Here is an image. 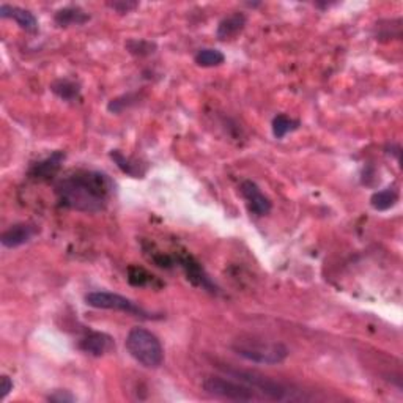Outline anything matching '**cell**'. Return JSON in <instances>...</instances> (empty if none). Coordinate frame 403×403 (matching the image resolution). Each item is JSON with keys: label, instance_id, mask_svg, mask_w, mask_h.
<instances>
[{"label": "cell", "instance_id": "cell-1", "mask_svg": "<svg viewBox=\"0 0 403 403\" xmlns=\"http://www.w3.org/2000/svg\"><path fill=\"white\" fill-rule=\"evenodd\" d=\"M113 191L116 183L107 173L98 171H76L56 184L60 205L81 213L104 212Z\"/></svg>", "mask_w": 403, "mask_h": 403}, {"label": "cell", "instance_id": "cell-2", "mask_svg": "<svg viewBox=\"0 0 403 403\" xmlns=\"http://www.w3.org/2000/svg\"><path fill=\"white\" fill-rule=\"evenodd\" d=\"M125 347L131 356L147 369H158L164 363V348L159 339L145 328H132L126 335Z\"/></svg>", "mask_w": 403, "mask_h": 403}, {"label": "cell", "instance_id": "cell-3", "mask_svg": "<svg viewBox=\"0 0 403 403\" xmlns=\"http://www.w3.org/2000/svg\"><path fill=\"white\" fill-rule=\"evenodd\" d=\"M232 350L239 358L264 365L280 364L288 356V348L284 344H280V342L258 339H239L232 345Z\"/></svg>", "mask_w": 403, "mask_h": 403}, {"label": "cell", "instance_id": "cell-4", "mask_svg": "<svg viewBox=\"0 0 403 403\" xmlns=\"http://www.w3.org/2000/svg\"><path fill=\"white\" fill-rule=\"evenodd\" d=\"M226 374H228L233 378H237L238 381L248 384L255 393L260 394L262 399L274 400V402H287V400H301L304 399L303 395H298V390H292L287 388L285 384L279 381H274L271 378L257 374V372L249 370H237V369H224Z\"/></svg>", "mask_w": 403, "mask_h": 403}, {"label": "cell", "instance_id": "cell-5", "mask_svg": "<svg viewBox=\"0 0 403 403\" xmlns=\"http://www.w3.org/2000/svg\"><path fill=\"white\" fill-rule=\"evenodd\" d=\"M202 388L207 394L219 397V399L224 400L252 402L262 399V397L257 395L255 390L248 386V384H244L242 381L228 380V378L222 377H207L202 383Z\"/></svg>", "mask_w": 403, "mask_h": 403}, {"label": "cell", "instance_id": "cell-6", "mask_svg": "<svg viewBox=\"0 0 403 403\" xmlns=\"http://www.w3.org/2000/svg\"><path fill=\"white\" fill-rule=\"evenodd\" d=\"M86 303L87 306H90V308L120 310L132 317H139L142 318V320H153V318H156L155 315H150V312L141 308L139 304H136L132 299L122 297V294H118V293H112V292L88 293L86 297Z\"/></svg>", "mask_w": 403, "mask_h": 403}, {"label": "cell", "instance_id": "cell-7", "mask_svg": "<svg viewBox=\"0 0 403 403\" xmlns=\"http://www.w3.org/2000/svg\"><path fill=\"white\" fill-rule=\"evenodd\" d=\"M175 258L177 263L183 268L186 278H188L192 285L202 288V290H207L210 293L218 292V287H216L214 282L210 279L205 269L202 268V264L198 263L194 257L189 254H178Z\"/></svg>", "mask_w": 403, "mask_h": 403}, {"label": "cell", "instance_id": "cell-8", "mask_svg": "<svg viewBox=\"0 0 403 403\" xmlns=\"http://www.w3.org/2000/svg\"><path fill=\"white\" fill-rule=\"evenodd\" d=\"M239 194L243 196L246 203H248V208L252 214L264 216L271 212V200H269V198L263 194L262 189L258 188L254 182H251V180H246V182L239 184Z\"/></svg>", "mask_w": 403, "mask_h": 403}, {"label": "cell", "instance_id": "cell-9", "mask_svg": "<svg viewBox=\"0 0 403 403\" xmlns=\"http://www.w3.org/2000/svg\"><path fill=\"white\" fill-rule=\"evenodd\" d=\"M79 348L84 353L100 358L116 350V342H113L109 334L100 333V331H92V333L86 334L79 340Z\"/></svg>", "mask_w": 403, "mask_h": 403}, {"label": "cell", "instance_id": "cell-10", "mask_svg": "<svg viewBox=\"0 0 403 403\" xmlns=\"http://www.w3.org/2000/svg\"><path fill=\"white\" fill-rule=\"evenodd\" d=\"M65 159L63 152H54L51 156L41 159L29 169V177L38 182H51V180L60 172L62 162Z\"/></svg>", "mask_w": 403, "mask_h": 403}, {"label": "cell", "instance_id": "cell-11", "mask_svg": "<svg viewBox=\"0 0 403 403\" xmlns=\"http://www.w3.org/2000/svg\"><path fill=\"white\" fill-rule=\"evenodd\" d=\"M37 233H38L37 226L22 222V224H15V226H11L8 230H5L2 233L0 242H2L3 248L15 249V248H19V246L22 244L29 243Z\"/></svg>", "mask_w": 403, "mask_h": 403}, {"label": "cell", "instance_id": "cell-12", "mask_svg": "<svg viewBox=\"0 0 403 403\" xmlns=\"http://www.w3.org/2000/svg\"><path fill=\"white\" fill-rule=\"evenodd\" d=\"M0 17H2V19H13L17 26L22 30H26V32H37L38 29V21L32 11L15 7V5H0Z\"/></svg>", "mask_w": 403, "mask_h": 403}, {"label": "cell", "instance_id": "cell-13", "mask_svg": "<svg viewBox=\"0 0 403 403\" xmlns=\"http://www.w3.org/2000/svg\"><path fill=\"white\" fill-rule=\"evenodd\" d=\"M246 22H248V17H246L244 13H233L227 16L219 22L218 30H216V37L221 41L232 40L237 37L238 33L243 32Z\"/></svg>", "mask_w": 403, "mask_h": 403}, {"label": "cell", "instance_id": "cell-14", "mask_svg": "<svg viewBox=\"0 0 403 403\" xmlns=\"http://www.w3.org/2000/svg\"><path fill=\"white\" fill-rule=\"evenodd\" d=\"M54 21H56L58 27L84 26V24H87L90 21V15L81 7L70 5V7L60 8L56 13V16H54Z\"/></svg>", "mask_w": 403, "mask_h": 403}, {"label": "cell", "instance_id": "cell-15", "mask_svg": "<svg viewBox=\"0 0 403 403\" xmlns=\"http://www.w3.org/2000/svg\"><path fill=\"white\" fill-rule=\"evenodd\" d=\"M111 159L116 162L117 167L126 175H129L132 178H143L147 172V167L141 164L139 161L134 158H129V156H125L118 150H112L111 152Z\"/></svg>", "mask_w": 403, "mask_h": 403}, {"label": "cell", "instance_id": "cell-16", "mask_svg": "<svg viewBox=\"0 0 403 403\" xmlns=\"http://www.w3.org/2000/svg\"><path fill=\"white\" fill-rule=\"evenodd\" d=\"M128 282L132 287H152V288H161L162 282L156 278V276L150 274L145 268L142 267H132L128 268Z\"/></svg>", "mask_w": 403, "mask_h": 403}, {"label": "cell", "instance_id": "cell-17", "mask_svg": "<svg viewBox=\"0 0 403 403\" xmlns=\"http://www.w3.org/2000/svg\"><path fill=\"white\" fill-rule=\"evenodd\" d=\"M51 90L63 101H74L81 95V86L71 79H57L51 84Z\"/></svg>", "mask_w": 403, "mask_h": 403}, {"label": "cell", "instance_id": "cell-18", "mask_svg": "<svg viewBox=\"0 0 403 403\" xmlns=\"http://www.w3.org/2000/svg\"><path fill=\"white\" fill-rule=\"evenodd\" d=\"M397 200H399V192L394 188H386L375 192V194L370 197V205L374 207L377 212H386V210L395 205Z\"/></svg>", "mask_w": 403, "mask_h": 403}, {"label": "cell", "instance_id": "cell-19", "mask_svg": "<svg viewBox=\"0 0 403 403\" xmlns=\"http://www.w3.org/2000/svg\"><path fill=\"white\" fill-rule=\"evenodd\" d=\"M194 62L202 68H214V66H219L226 62V56L218 49L205 47V49H200L196 54Z\"/></svg>", "mask_w": 403, "mask_h": 403}, {"label": "cell", "instance_id": "cell-20", "mask_svg": "<svg viewBox=\"0 0 403 403\" xmlns=\"http://www.w3.org/2000/svg\"><path fill=\"white\" fill-rule=\"evenodd\" d=\"M299 125L301 123L298 120L287 117L285 113H279V116H276L273 120V134L276 139H282V137H285L288 134V132L298 129Z\"/></svg>", "mask_w": 403, "mask_h": 403}, {"label": "cell", "instance_id": "cell-21", "mask_svg": "<svg viewBox=\"0 0 403 403\" xmlns=\"http://www.w3.org/2000/svg\"><path fill=\"white\" fill-rule=\"evenodd\" d=\"M139 98H141L139 93L122 95V96H118V98H113L112 101H109V104H107V111L112 113H122L125 109H128V107L137 104Z\"/></svg>", "mask_w": 403, "mask_h": 403}, {"label": "cell", "instance_id": "cell-22", "mask_svg": "<svg viewBox=\"0 0 403 403\" xmlns=\"http://www.w3.org/2000/svg\"><path fill=\"white\" fill-rule=\"evenodd\" d=\"M126 49L136 57H147L156 51V45L147 40H128L126 41Z\"/></svg>", "mask_w": 403, "mask_h": 403}, {"label": "cell", "instance_id": "cell-23", "mask_svg": "<svg viewBox=\"0 0 403 403\" xmlns=\"http://www.w3.org/2000/svg\"><path fill=\"white\" fill-rule=\"evenodd\" d=\"M47 400L56 402V403H70V402H74L76 399L70 390H56L54 394L47 395Z\"/></svg>", "mask_w": 403, "mask_h": 403}, {"label": "cell", "instance_id": "cell-24", "mask_svg": "<svg viewBox=\"0 0 403 403\" xmlns=\"http://www.w3.org/2000/svg\"><path fill=\"white\" fill-rule=\"evenodd\" d=\"M137 2H109L107 7H111L112 10H116L117 13H129L131 10L137 8Z\"/></svg>", "mask_w": 403, "mask_h": 403}, {"label": "cell", "instance_id": "cell-25", "mask_svg": "<svg viewBox=\"0 0 403 403\" xmlns=\"http://www.w3.org/2000/svg\"><path fill=\"white\" fill-rule=\"evenodd\" d=\"M11 390H13V381L10 380V377L3 375L2 377V386H0V397L5 399V397L11 393Z\"/></svg>", "mask_w": 403, "mask_h": 403}]
</instances>
